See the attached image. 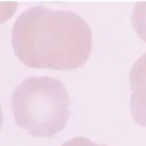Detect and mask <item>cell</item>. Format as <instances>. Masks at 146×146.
Masks as SVG:
<instances>
[{
    "label": "cell",
    "mask_w": 146,
    "mask_h": 146,
    "mask_svg": "<svg viewBox=\"0 0 146 146\" xmlns=\"http://www.w3.org/2000/svg\"><path fill=\"white\" fill-rule=\"evenodd\" d=\"M11 42L15 55L30 67L72 70L90 55L92 32L74 12L38 6L17 19Z\"/></svg>",
    "instance_id": "6da1fadb"
},
{
    "label": "cell",
    "mask_w": 146,
    "mask_h": 146,
    "mask_svg": "<svg viewBox=\"0 0 146 146\" xmlns=\"http://www.w3.org/2000/svg\"><path fill=\"white\" fill-rule=\"evenodd\" d=\"M70 104L63 83L46 76L25 79L11 97L17 125L37 137H53L64 129Z\"/></svg>",
    "instance_id": "7a4b0ae2"
},
{
    "label": "cell",
    "mask_w": 146,
    "mask_h": 146,
    "mask_svg": "<svg viewBox=\"0 0 146 146\" xmlns=\"http://www.w3.org/2000/svg\"><path fill=\"white\" fill-rule=\"evenodd\" d=\"M133 94L131 108L135 120L146 125V56L135 65L130 74Z\"/></svg>",
    "instance_id": "3957f363"
},
{
    "label": "cell",
    "mask_w": 146,
    "mask_h": 146,
    "mask_svg": "<svg viewBox=\"0 0 146 146\" xmlns=\"http://www.w3.org/2000/svg\"><path fill=\"white\" fill-rule=\"evenodd\" d=\"M133 26L139 35L146 40V4H138L133 14Z\"/></svg>",
    "instance_id": "277c9868"
},
{
    "label": "cell",
    "mask_w": 146,
    "mask_h": 146,
    "mask_svg": "<svg viewBox=\"0 0 146 146\" xmlns=\"http://www.w3.org/2000/svg\"><path fill=\"white\" fill-rule=\"evenodd\" d=\"M62 146H107L105 145H98L93 142L90 139L84 137H76L65 142Z\"/></svg>",
    "instance_id": "5b68a950"
}]
</instances>
